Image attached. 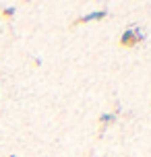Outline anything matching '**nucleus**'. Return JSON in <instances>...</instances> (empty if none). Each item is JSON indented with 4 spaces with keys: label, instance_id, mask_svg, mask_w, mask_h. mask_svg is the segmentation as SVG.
<instances>
[{
    "label": "nucleus",
    "instance_id": "nucleus-1",
    "mask_svg": "<svg viewBox=\"0 0 151 157\" xmlns=\"http://www.w3.org/2000/svg\"><path fill=\"white\" fill-rule=\"evenodd\" d=\"M106 17H108V10H106V8H103V10H91V13H85L83 17H79L75 25H79V23H91V21H102V19H106Z\"/></svg>",
    "mask_w": 151,
    "mask_h": 157
},
{
    "label": "nucleus",
    "instance_id": "nucleus-2",
    "mask_svg": "<svg viewBox=\"0 0 151 157\" xmlns=\"http://www.w3.org/2000/svg\"><path fill=\"white\" fill-rule=\"evenodd\" d=\"M120 44H122V46H126V48H130V46H135V44H137L135 35H133V27H128L126 31L120 35Z\"/></svg>",
    "mask_w": 151,
    "mask_h": 157
},
{
    "label": "nucleus",
    "instance_id": "nucleus-3",
    "mask_svg": "<svg viewBox=\"0 0 151 157\" xmlns=\"http://www.w3.org/2000/svg\"><path fill=\"white\" fill-rule=\"evenodd\" d=\"M116 114H108V112H106V114H102V116H99V122H102V126L103 128H106V126L108 124H114V122H116Z\"/></svg>",
    "mask_w": 151,
    "mask_h": 157
},
{
    "label": "nucleus",
    "instance_id": "nucleus-4",
    "mask_svg": "<svg viewBox=\"0 0 151 157\" xmlns=\"http://www.w3.org/2000/svg\"><path fill=\"white\" fill-rule=\"evenodd\" d=\"M133 35H135V41H137V44H139V41H143V39L147 37V33H145L141 27H135V25H133Z\"/></svg>",
    "mask_w": 151,
    "mask_h": 157
},
{
    "label": "nucleus",
    "instance_id": "nucleus-5",
    "mask_svg": "<svg viewBox=\"0 0 151 157\" xmlns=\"http://www.w3.org/2000/svg\"><path fill=\"white\" fill-rule=\"evenodd\" d=\"M15 10H17L15 6H6L4 10H2V15H6V17H13V15H15Z\"/></svg>",
    "mask_w": 151,
    "mask_h": 157
},
{
    "label": "nucleus",
    "instance_id": "nucleus-6",
    "mask_svg": "<svg viewBox=\"0 0 151 157\" xmlns=\"http://www.w3.org/2000/svg\"><path fill=\"white\" fill-rule=\"evenodd\" d=\"M10 157H17V155H10Z\"/></svg>",
    "mask_w": 151,
    "mask_h": 157
}]
</instances>
